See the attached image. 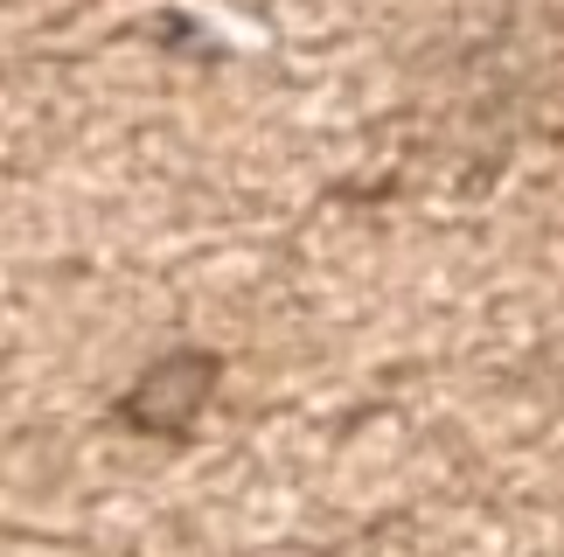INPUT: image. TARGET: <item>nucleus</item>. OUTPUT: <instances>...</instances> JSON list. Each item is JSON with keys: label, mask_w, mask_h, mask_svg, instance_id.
<instances>
[{"label": "nucleus", "mask_w": 564, "mask_h": 557, "mask_svg": "<svg viewBox=\"0 0 564 557\" xmlns=\"http://www.w3.org/2000/svg\"><path fill=\"white\" fill-rule=\"evenodd\" d=\"M209 383H216L209 356H167L140 376V391L126 397V425H140V433H188V418L203 412Z\"/></svg>", "instance_id": "obj_1"}]
</instances>
